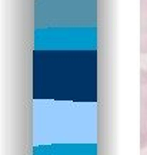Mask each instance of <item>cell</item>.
Here are the masks:
<instances>
[{
	"label": "cell",
	"mask_w": 147,
	"mask_h": 155,
	"mask_svg": "<svg viewBox=\"0 0 147 155\" xmlns=\"http://www.w3.org/2000/svg\"><path fill=\"white\" fill-rule=\"evenodd\" d=\"M140 147L147 148V71L140 73Z\"/></svg>",
	"instance_id": "6da1fadb"
},
{
	"label": "cell",
	"mask_w": 147,
	"mask_h": 155,
	"mask_svg": "<svg viewBox=\"0 0 147 155\" xmlns=\"http://www.w3.org/2000/svg\"><path fill=\"white\" fill-rule=\"evenodd\" d=\"M140 52L147 55V0H140Z\"/></svg>",
	"instance_id": "7a4b0ae2"
}]
</instances>
